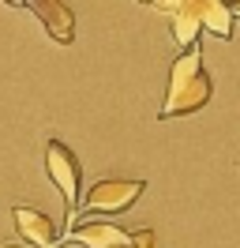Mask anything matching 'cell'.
<instances>
[{
    "mask_svg": "<svg viewBox=\"0 0 240 248\" xmlns=\"http://www.w3.org/2000/svg\"><path fill=\"white\" fill-rule=\"evenodd\" d=\"M214 98V83H210L207 68H203V53L199 49H188L180 53L173 68H169V91H165L162 102V121L169 117H188V113H199Z\"/></svg>",
    "mask_w": 240,
    "mask_h": 248,
    "instance_id": "1",
    "label": "cell"
},
{
    "mask_svg": "<svg viewBox=\"0 0 240 248\" xmlns=\"http://www.w3.org/2000/svg\"><path fill=\"white\" fill-rule=\"evenodd\" d=\"M45 170H49V181L60 188V196L68 203V226L75 230V207H79V181H83V170H79V158L64 147L60 140L45 143Z\"/></svg>",
    "mask_w": 240,
    "mask_h": 248,
    "instance_id": "2",
    "label": "cell"
},
{
    "mask_svg": "<svg viewBox=\"0 0 240 248\" xmlns=\"http://www.w3.org/2000/svg\"><path fill=\"white\" fill-rule=\"evenodd\" d=\"M147 192V181H98L83 200V211L94 215H120Z\"/></svg>",
    "mask_w": 240,
    "mask_h": 248,
    "instance_id": "3",
    "label": "cell"
},
{
    "mask_svg": "<svg viewBox=\"0 0 240 248\" xmlns=\"http://www.w3.org/2000/svg\"><path fill=\"white\" fill-rule=\"evenodd\" d=\"M23 8H30L34 16L45 23V34L57 42V46H72L75 38V16L68 4H60V0H30V4H23Z\"/></svg>",
    "mask_w": 240,
    "mask_h": 248,
    "instance_id": "4",
    "label": "cell"
},
{
    "mask_svg": "<svg viewBox=\"0 0 240 248\" xmlns=\"http://www.w3.org/2000/svg\"><path fill=\"white\" fill-rule=\"evenodd\" d=\"M12 218H15V230L30 241V248H57V226H53V218L42 215L38 207L15 203Z\"/></svg>",
    "mask_w": 240,
    "mask_h": 248,
    "instance_id": "5",
    "label": "cell"
},
{
    "mask_svg": "<svg viewBox=\"0 0 240 248\" xmlns=\"http://www.w3.org/2000/svg\"><path fill=\"white\" fill-rule=\"evenodd\" d=\"M68 237L83 248H132L135 241V233H128L124 226H113V222H83L68 230Z\"/></svg>",
    "mask_w": 240,
    "mask_h": 248,
    "instance_id": "6",
    "label": "cell"
},
{
    "mask_svg": "<svg viewBox=\"0 0 240 248\" xmlns=\"http://www.w3.org/2000/svg\"><path fill=\"white\" fill-rule=\"evenodd\" d=\"M169 31L184 53L199 49V34H203V19H199V0H180V12L169 19Z\"/></svg>",
    "mask_w": 240,
    "mask_h": 248,
    "instance_id": "7",
    "label": "cell"
},
{
    "mask_svg": "<svg viewBox=\"0 0 240 248\" xmlns=\"http://www.w3.org/2000/svg\"><path fill=\"white\" fill-rule=\"evenodd\" d=\"M199 19H203V31H210L214 38H233V8L222 0H199Z\"/></svg>",
    "mask_w": 240,
    "mask_h": 248,
    "instance_id": "8",
    "label": "cell"
},
{
    "mask_svg": "<svg viewBox=\"0 0 240 248\" xmlns=\"http://www.w3.org/2000/svg\"><path fill=\"white\" fill-rule=\"evenodd\" d=\"M233 16H237V19H240V4H233Z\"/></svg>",
    "mask_w": 240,
    "mask_h": 248,
    "instance_id": "9",
    "label": "cell"
},
{
    "mask_svg": "<svg viewBox=\"0 0 240 248\" xmlns=\"http://www.w3.org/2000/svg\"><path fill=\"white\" fill-rule=\"evenodd\" d=\"M0 248H19V245H0Z\"/></svg>",
    "mask_w": 240,
    "mask_h": 248,
    "instance_id": "10",
    "label": "cell"
}]
</instances>
